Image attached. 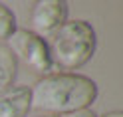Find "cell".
<instances>
[{"mask_svg": "<svg viewBox=\"0 0 123 117\" xmlns=\"http://www.w3.org/2000/svg\"><path fill=\"white\" fill-rule=\"evenodd\" d=\"M32 109V91L26 85H14L0 93V117H26Z\"/></svg>", "mask_w": 123, "mask_h": 117, "instance_id": "obj_5", "label": "cell"}, {"mask_svg": "<svg viewBox=\"0 0 123 117\" xmlns=\"http://www.w3.org/2000/svg\"><path fill=\"white\" fill-rule=\"evenodd\" d=\"M95 48V30L87 20H66L48 42L52 64L62 69H78L86 66L93 58Z\"/></svg>", "mask_w": 123, "mask_h": 117, "instance_id": "obj_2", "label": "cell"}, {"mask_svg": "<svg viewBox=\"0 0 123 117\" xmlns=\"http://www.w3.org/2000/svg\"><path fill=\"white\" fill-rule=\"evenodd\" d=\"M16 72H18V60L6 46H0V93L12 87L14 80H16Z\"/></svg>", "mask_w": 123, "mask_h": 117, "instance_id": "obj_6", "label": "cell"}, {"mask_svg": "<svg viewBox=\"0 0 123 117\" xmlns=\"http://www.w3.org/2000/svg\"><path fill=\"white\" fill-rule=\"evenodd\" d=\"M103 117H123V113L121 111H109V113H105Z\"/></svg>", "mask_w": 123, "mask_h": 117, "instance_id": "obj_9", "label": "cell"}, {"mask_svg": "<svg viewBox=\"0 0 123 117\" xmlns=\"http://www.w3.org/2000/svg\"><path fill=\"white\" fill-rule=\"evenodd\" d=\"M40 117H56V115H40Z\"/></svg>", "mask_w": 123, "mask_h": 117, "instance_id": "obj_10", "label": "cell"}, {"mask_svg": "<svg viewBox=\"0 0 123 117\" xmlns=\"http://www.w3.org/2000/svg\"><path fill=\"white\" fill-rule=\"evenodd\" d=\"M16 32V14L0 2V40H8Z\"/></svg>", "mask_w": 123, "mask_h": 117, "instance_id": "obj_7", "label": "cell"}, {"mask_svg": "<svg viewBox=\"0 0 123 117\" xmlns=\"http://www.w3.org/2000/svg\"><path fill=\"white\" fill-rule=\"evenodd\" d=\"M64 117H95L89 109H83V111H75V113H70V115H64Z\"/></svg>", "mask_w": 123, "mask_h": 117, "instance_id": "obj_8", "label": "cell"}, {"mask_svg": "<svg viewBox=\"0 0 123 117\" xmlns=\"http://www.w3.org/2000/svg\"><path fill=\"white\" fill-rule=\"evenodd\" d=\"M68 20V2L66 0H40L32 8V32L40 38H50L56 30Z\"/></svg>", "mask_w": 123, "mask_h": 117, "instance_id": "obj_4", "label": "cell"}, {"mask_svg": "<svg viewBox=\"0 0 123 117\" xmlns=\"http://www.w3.org/2000/svg\"><path fill=\"white\" fill-rule=\"evenodd\" d=\"M8 48L14 58L24 62V64L36 74H42V75H50L54 64H52V58H50V50H48V42L40 38L38 34H34L32 30H24V28H16L8 40Z\"/></svg>", "mask_w": 123, "mask_h": 117, "instance_id": "obj_3", "label": "cell"}, {"mask_svg": "<svg viewBox=\"0 0 123 117\" xmlns=\"http://www.w3.org/2000/svg\"><path fill=\"white\" fill-rule=\"evenodd\" d=\"M32 107L46 115H70L83 111L97 99V83L81 74H50L44 75L32 89Z\"/></svg>", "mask_w": 123, "mask_h": 117, "instance_id": "obj_1", "label": "cell"}]
</instances>
